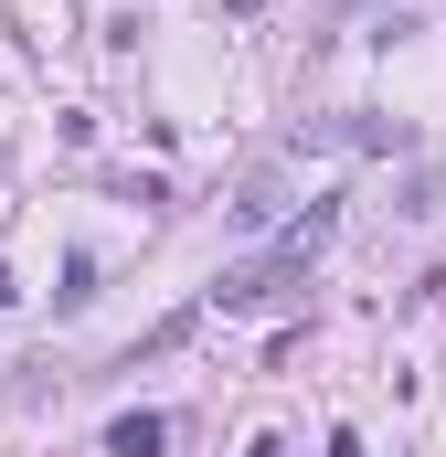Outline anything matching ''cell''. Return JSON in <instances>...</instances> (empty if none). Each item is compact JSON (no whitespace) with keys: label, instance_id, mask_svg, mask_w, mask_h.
<instances>
[{"label":"cell","instance_id":"cell-3","mask_svg":"<svg viewBox=\"0 0 446 457\" xmlns=\"http://www.w3.org/2000/svg\"><path fill=\"white\" fill-rule=\"evenodd\" d=\"M181 341H192V309H170V320H160V330H149V341L128 351V372H138V361H160V351H181Z\"/></svg>","mask_w":446,"mask_h":457},{"label":"cell","instance_id":"cell-5","mask_svg":"<svg viewBox=\"0 0 446 457\" xmlns=\"http://www.w3.org/2000/svg\"><path fill=\"white\" fill-rule=\"evenodd\" d=\"M244 457H298V447H287V436H277V426H266V436H244Z\"/></svg>","mask_w":446,"mask_h":457},{"label":"cell","instance_id":"cell-4","mask_svg":"<svg viewBox=\"0 0 446 457\" xmlns=\"http://www.w3.org/2000/svg\"><path fill=\"white\" fill-rule=\"evenodd\" d=\"M54 298H64V309H86V298H96V255H64V287H54Z\"/></svg>","mask_w":446,"mask_h":457},{"label":"cell","instance_id":"cell-8","mask_svg":"<svg viewBox=\"0 0 446 457\" xmlns=\"http://www.w3.org/2000/svg\"><path fill=\"white\" fill-rule=\"evenodd\" d=\"M0 181H11V149H0Z\"/></svg>","mask_w":446,"mask_h":457},{"label":"cell","instance_id":"cell-6","mask_svg":"<svg viewBox=\"0 0 446 457\" xmlns=\"http://www.w3.org/2000/svg\"><path fill=\"white\" fill-rule=\"evenodd\" d=\"M319 457H361V426H330V447Z\"/></svg>","mask_w":446,"mask_h":457},{"label":"cell","instance_id":"cell-2","mask_svg":"<svg viewBox=\"0 0 446 457\" xmlns=\"http://www.w3.org/2000/svg\"><path fill=\"white\" fill-rule=\"evenodd\" d=\"M170 447V415H117L107 426V457H160Z\"/></svg>","mask_w":446,"mask_h":457},{"label":"cell","instance_id":"cell-7","mask_svg":"<svg viewBox=\"0 0 446 457\" xmlns=\"http://www.w3.org/2000/svg\"><path fill=\"white\" fill-rule=\"evenodd\" d=\"M223 11H234V21H244V11H266V0H223Z\"/></svg>","mask_w":446,"mask_h":457},{"label":"cell","instance_id":"cell-1","mask_svg":"<svg viewBox=\"0 0 446 457\" xmlns=\"http://www.w3.org/2000/svg\"><path fill=\"white\" fill-rule=\"evenodd\" d=\"M330 234H340V213H330V203H309V213L277 234L266 255H234L213 287H202V309H223V320H244V309H277L287 287H309V266L330 255Z\"/></svg>","mask_w":446,"mask_h":457}]
</instances>
